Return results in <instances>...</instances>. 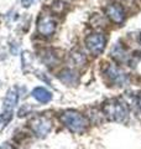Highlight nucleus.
<instances>
[{"label": "nucleus", "instance_id": "obj_2", "mask_svg": "<svg viewBox=\"0 0 141 149\" xmlns=\"http://www.w3.org/2000/svg\"><path fill=\"white\" fill-rule=\"evenodd\" d=\"M59 120L69 132L76 133V134L84 133L89 124L87 117H84L82 113H79L77 111H73V109L62 112L59 116Z\"/></svg>", "mask_w": 141, "mask_h": 149}, {"label": "nucleus", "instance_id": "obj_13", "mask_svg": "<svg viewBox=\"0 0 141 149\" xmlns=\"http://www.w3.org/2000/svg\"><path fill=\"white\" fill-rule=\"evenodd\" d=\"M136 106H138V108L141 112V92L138 95V97H136Z\"/></svg>", "mask_w": 141, "mask_h": 149}, {"label": "nucleus", "instance_id": "obj_9", "mask_svg": "<svg viewBox=\"0 0 141 149\" xmlns=\"http://www.w3.org/2000/svg\"><path fill=\"white\" fill-rule=\"evenodd\" d=\"M32 97L39 101L40 103H47L52 100V93L50 91H47L44 87H36L34 91H32Z\"/></svg>", "mask_w": 141, "mask_h": 149}, {"label": "nucleus", "instance_id": "obj_8", "mask_svg": "<svg viewBox=\"0 0 141 149\" xmlns=\"http://www.w3.org/2000/svg\"><path fill=\"white\" fill-rule=\"evenodd\" d=\"M19 100V93L16 91V88H11L6 93L5 98H4V109L5 111H12L14 107L16 106Z\"/></svg>", "mask_w": 141, "mask_h": 149}, {"label": "nucleus", "instance_id": "obj_7", "mask_svg": "<svg viewBox=\"0 0 141 149\" xmlns=\"http://www.w3.org/2000/svg\"><path fill=\"white\" fill-rule=\"evenodd\" d=\"M105 13H106V16L110 19V20L114 22V24H121L125 19V13H124V9L120 4H110L108 5L105 9Z\"/></svg>", "mask_w": 141, "mask_h": 149}, {"label": "nucleus", "instance_id": "obj_12", "mask_svg": "<svg viewBox=\"0 0 141 149\" xmlns=\"http://www.w3.org/2000/svg\"><path fill=\"white\" fill-rule=\"evenodd\" d=\"M35 0H21V4L24 8H30L32 4H34Z\"/></svg>", "mask_w": 141, "mask_h": 149}, {"label": "nucleus", "instance_id": "obj_5", "mask_svg": "<svg viewBox=\"0 0 141 149\" xmlns=\"http://www.w3.org/2000/svg\"><path fill=\"white\" fill-rule=\"evenodd\" d=\"M105 74L113 85L124 86L125 83L128 82V76H126V73L121 71V70L118 66H115L114 63H108V66L105 67Z\"/></svg>", "mask_w": 141, "mask_h": 149}, {"label": "nucleus", "instance_id": "obj_14", "mask_svg": "<svg viewBox=\"0 0 141 149\" xmlns=\"http://www.w3.org/2000/svg\"><path fill=\"white\" fill-rule=\"evenodd\" d=\"M3 149H12V148H11L10 146H9V144H5V146L3 147Z\"/></svg>", "mask_w": 141, "mask_h": 149}, {"label": "nucleus", "instance_id": "obj_15", "mask_svg": "<svg viewBox=\"0 0 141 149\" xmlns=\"http://www.w3.org/2000/svg\"><path fill=\"white\" fill-rule=\"evenodd\" d=\"M139 42H140V45H141V34H140V37H139Z\"/></svg>", "mask_w": 141, "mask_h": 149}, {"label": "nucleus", "instance_id": "obj_4", "mask_svg": "<svg viewBox=\"0 0 141 149\" xmlns=\"http://www.w3.org/2000/svg\"><path fill=\"white\" fill-rule=\"evenodd\" d=\"M105 44H106V37L104 36V34H100V32L91 34L86 37V47L94 56L100 55L104 51Z\"/></svg>", "mask_w": 141, "mask_h": 149}, {"label": "nucleus", "instance_id": "obj_6", "mask_svg": "<svg viewBox=\"0 0 141 149\" xmlns=\"http://www.w3.org/2000/svg\"><path fill=\"white\" fill-rule=\"evenodd\" d=\"M37 31L42 36H51L56 31V21L50 15H41L37 22Z\"/></svg>", "mask_w": 141, "mask_h": 149}, {"label": "nucleus", "instance_id": "obj_11", "mask_svg": "<svg viewBox=\"0 0 141 149\" xmlns=\"http://www.w3.org/2000/svg\"><path fill=\"white\" fill-rule=\"evenodd\" d=\"M12 118V111H5V113L0 116V130L6 127V124L10 122Z\"/></svg>", "mask_w": 141, "mask_h": 149}, {"label": "nucleus", "instance_id": "obj_1", "mask_svg": "<svg viewBox=\"0 0 141 149\" xmlns=\"http://www.w3.org/2000/svg\"><path fill=\"white\" fill-rule=\"evenodd\" d=\"M102 112L110 122L123 123L129 117V108L120 98H109L102 104Z\"/></svg>", "mask_w": 141, "mask_h": 149}, {"label": "nucleus", "instance_id": "obj_3", "mask_svg": "<svg viewBox=\"0 0 141 149\" xmlns=\"http://www.w3.org/2000/svg\"><path fill=\"white\" fill-rule=\"evenodd\" d=\"M29 127L37 137H46L52 129V120L46 116H35L29 120Z\"/></svg>", "mask_w": 141, "mask_h": 149}, {"label": "nucleus", "instance_id": "obj_10", "mask_svg": "<svg viewBox=\"0 0 141 149\" xmlns=\"http://www.w3.org/2000/svg\"><path fill=\"white\" fill-rule=\"evenodd\" d=\"M73 74L74 73L72 71L66 70V71L61 72L59 78H61V81L64 82V83H67V85H73V81H74V76H73Z\"/></svg>", "mask_w": 141, "mask_h": 149}]
</instances>
